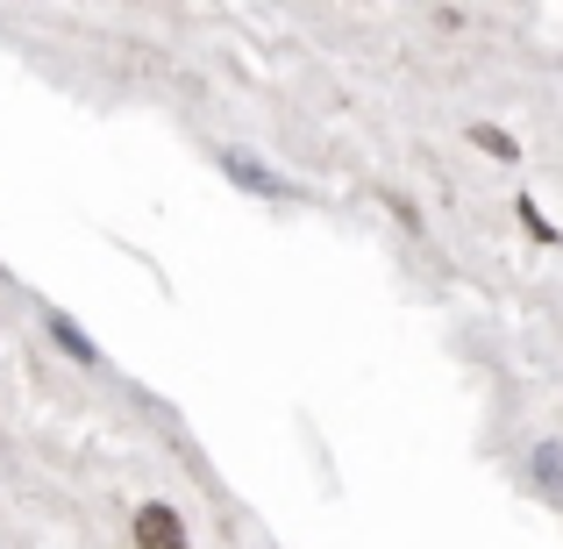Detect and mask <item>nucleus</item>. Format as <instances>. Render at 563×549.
<instances>
[{"label":"nucleus","mask_w":563,"mask_h":549,"mask_svg":"<svg viewBox=\"0 0 563 549\" xmlns=\"http://www.w3.org/2000/svg\"><path fill=\"white\" fill-rule=\"evenodd\" d=\"M129 536H136V549H186V521L165 499H143V507L129 514Z\"/></svg>","instance_id":"nucleus-1"},{"label":"nucleus","mask_w":563,"mask_h":549,"mask_svg":"<svg viewBox=\"0 0 563 549\" xmlns=\"http://www.w3.org/2000/svg\"><path fill=\"white\" fill-rule=\"evenodd\" d=\"M536 479L550 485V493H563V450L556 442H536Z\"/></svg>","instance_id":"nucleus-4"},{"label":"nucleus","mask_w":563,"mask_h":549,"mask_svg":"<svg viewBox=\"0 0 563 549\" xmlns=\"http://www.w3.org/2000/svg\"><path fill=\"white\" fill-rule=\"evenodd\" d=\"M514 207H521V229L536 235V243H556V229H550V221H542V207H536V200H514Z\"/></svg>","instance_id":"nucleus-5"},{"label":"nucleus","mask_w":563,"mask_h":549,"mask_svg":"<svg viewBox=\"0 0 563 549\" xmlns=\"http://www.w3.org/2000/svg\"><path fill=\"white\" fill-rule=\"evenodd\" d=\"M471 143H478L485 157H499V165H514V157H521V143H514V129H493V122H471Z\"/></svg>","instance_id":"nucleus-2"},{"label":"nucleus","mask_w":563,"mask_h":549,"mask_svg":"<svg viewBox=\"0 0 563 549\" xmlns=\"http://www.w3.org/2000/svg\"><path fill=\"white\" fill-rule=\"evenodd\" d=\"M51 336H57V343H65V350H71V358H79V364H100V350H93V343H86V336H79V329H71V321H65V315H51Z\"/></svg>","instance_id":"nucleus-3"},{"label":"nucleus","mask_w":563,"mask_h":549,"mask_svg":"<svg viewBox=\"0 0 563 549\" xmlns=\"http://www.w3.org/2000/svg\"><path fill=\"white\" fill-rule=\"evenodd\" d=\"M229 172H235L243 186H257V193H278V179H272V172H257L250 157H229Z\"/></svg>","instance_id":"nucleus-6"}]
</instances>
